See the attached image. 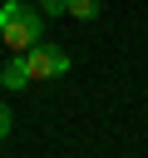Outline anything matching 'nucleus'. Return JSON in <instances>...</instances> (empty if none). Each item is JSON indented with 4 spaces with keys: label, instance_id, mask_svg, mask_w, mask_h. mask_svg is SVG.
<instances>
[{
    "label": "nucleus",
    "instance_id": "nucleus-1",
    "mask_svg": "<svg viewBox=\"0 0 148 158\" xmlns=\"http://www.w3.org/2000/svg\"><path fill=\"white\" fill-rule=\"evenodd\" d=\"M44 40V10L30 0H0V44L5 49H30Z\"/></svg>",
    "mask_w": 148,
    "mask_h": 158
},
{
    "label": "nucleus",
    "instance_id": "nucleus-2",
    "mask_svg": "<svg viewBox=\"0 0 148 158\" xmlns=\"http://www.w3.org/2000/svg\"><path fill=\"white\" fill-rule=\"evenodd\" d=\"M20 54H25L30 84H49V79H64V74L74 69L69 49H59V44H49V40H39V44H30V49H20Z\"/></svg>",
    "mask_w": 148,
    "mask_h": 158
},
{
    "label": "nucleus",
    "instance_id": "nucleus-3",
    "mask_svg": "<svg viewBox=\"0 0 148 158\" xmlns=\"http://www.w3.org/2000/svg\"><path fill=\"white\" fill-rule=\"evenodd\" d=\"M0 84H5V89H30V69H25V54H20V49H10V59H5V69H0Z\"/></svg>",
    "mask_w": 148,
    "mask_h": 158
},
{
    "label": "nucleus",
    "instance_id": "nucleus-4",
    "mask_svg": "<svg viewBox=\"0 0 148 158\" xmlns=\"http://www.w3.org/2000/svg\"><path fill=\"white\" fill-rule=\"evenodd\" d=\"M99 10H104V0H69L64 5V15H74V20H99Z\"/></svg>",
    "mask_w": 148,
    "mask_h": 158
},
{
    "label": "nucleus",
    "instance_id": "nucleus-5",
    "mask_svg": "<svg viewBox=\"0 0 148 158\" xmlns=\"http://www.w3.org/2000/svg\"><path fill=\"white\" fill-rule=\"evenodd\" d=\"M64 5H69V0H39V10H44V20H54V15H64Z\"/></svg>",
    "mask_w": 148,
    "mask_h": 158
},
{
    "label": "nucleus",
    "instance_id": "nucleus-6",
    "mask_svg": "<svg viewBox=\"0 0 148 158\" xmlns=\"http://www.w3.org/2000/svg\"><path fill=\"white\" fill-rule=\"evenodd\" d=\"M10 123H15V118H10V109H5V104H0V138H5V133H10Z\"/></svg>",
    "mask_w": 148,
    "mask_h": 158
}]
</instances>
